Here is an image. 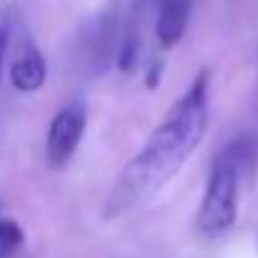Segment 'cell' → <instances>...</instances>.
Masks as SVG:
<instances>
[{"mask_svg": "<svg viewBox=\"0 0 258 258\" xmlns=\"http://www.w3.org/2000/svg\"><path fill=\"white\" fill-rule=\"evenodd\" d=\"M208 93L211 73L201 71L115 178L103 206L105 221L125 216L128 211L148 203L183 168L208 131Z\"/></svg>", "mask_w": 258, "mask_h": 258, "instance_id": "obj_1", "label": "cell"}, {"mask_svg": "<svg viewBox=\"0 0 258 258\" xmlns=\"http://www.w3.org/2000/svg\"><path fill=\"white\" fill-rule=\"evenodd\" d=\"M241 173L231 156L221 151L213 158V166L206 178L201 208L196 216V228L206 238H218L228 233L238 221V201H241Z\"/></svg>", "mask_w": 258, "mask_h": 258, "instance_id": "obj_2", "label": "cell"}, {"mask_svg": "<svg viewBox=\"0 0 258 258\" xmlns=\"http://www.w3.org/2000/svg\"><path fill=\"white\" fill-rule=\"evenodd\" d=\"M123 38V20L113 10H103L93 15L78 33L76 40V68L86 78H100L118 63Z\"/></svg>", "mask_w": 258, "mask_h": 258, "instance_id": "obj_3", "label": "cell"}, {"mask_svg": "<svg viewBox=\"0 0 258 258\" xmlns=\"http://www.w3.org/2000/svg\"><path fill=\"white\" fill-rule=\"evenodd\" d=\"M88 125V108L83 100H73L63 105L48 128L45 136V158L53 168H63L78 151Z\"/></svg>", "mask_w": 258, "mask_h": 258, "instance_id": "obj_4", "label": "cell"}, {"mask_svg": "<svg viewBox=\"0 0 258 258\" xmlns=\"http://www.w3.org/2000/svg\"><path fill=\"white\" fill-rule=\"evenodd\" d=\"M48 78V63L40 53V48L30 40L23 38L15 48V55L10 60V83L20 93H35L45 86Z\"/></svg>", "mask_w": 258, "mask_h": 258, "instance_id": "obj_5", "label": "cell"}, {"mask_svg": "<svg viewBox=\"0 0 258 258\" xmlns=\"http://www.w3.org/2000/svg\"><path fill=\"white\" fill-rule=\"evenodd\" d=\"M156 8V40L161 48H173L185 35L193 0H153Z\"/></svg>", "mask_w": 258, "mask_h": 258, "instance_id": "obj_6", "label": "cell"}, {"mask_svg": "<svg viewBox=\"0 0 258 258\" xmlns=\"http://www.w3.org/2000/svg\"><path fill=\"white\" fill-rule=\"evenodd\" d=\"M23 243H25V233L20 223L13 218H0V258L15 256Z\"/></svg>", "mask_w": 258, "mask_h": 258, "instance_id": "obj_7", "label": "cell"}, {"mask_svg": "<svg viewBox=\"0 0 258 258\" xmlns=\"http://www.w3.org/2000/svg\"><path fill=\"white\" fill-rule=\"evenodd\" d=\"M13 13L5 8L0 10V71H3V60H5V53H8V45H10V38H13Z\"/></svg>", "mask_w": 258, "mask_h": 258, "instance_id": "obj_8", "label": "cell"}]
</instances>
